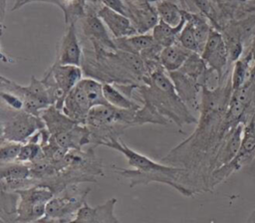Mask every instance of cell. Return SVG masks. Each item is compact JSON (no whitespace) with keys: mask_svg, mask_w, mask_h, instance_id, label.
<instances>
[{"mask_svg":"<svg viewBox=\"0 0 255 223\" xmlns=\"http://www.w3.org/2000/svg\"><path fill=\"white\" fill-rule=\"evenodd\" d=\"M5 7H6V0H1V13H2V17H4Z\"/></svg>","mask_w":255,"mask_h":223,"instance_id":"obj_27","label":"cell"},{"mask_svg":"<svg viewBox=\"0 0 255 223\" xmlns=\"http://www.w3.org/2000/svg\"><path fill=\"white\" fill-rule=\"evenodd\" d=\"M247 223H255V209L250 214V216H249V218L247 220Z\"/></svg>","mask_w":255,"mask_h":223,"instance_id":"obj_26","label":"cell"},{"mask_svg":"<svg viewBox=\"0 0 255 223\" xmlns=\"http://www.w3.org/2000/svg\"><path fill=\"white\" fill-rule=\"evenodd\" d=\"M168 75L174 85L177 95L185 104V106L193 110L199 109L200 104L198 103L197 97L201 85L197 81L180 72L179 70L175 72H170L168 73Z\"/></svg>","mask_w":255,"mask_h":223,"instance_id":"obj_11","label":"cell"},{"mask_svg":"<svg viewBox=\"0 0 255 223\" xmlns=\"http://www.w3.org/2000/svg\"><path fill=\"white\" fill-rule=\"evenodd\" d=\"M89 190L82 191L76 183L68 185L49 201L45 216L36 223H70L86 202Z\"/></svg>","mask_w":255,"mask_h":223,"instance_id":"obj_2","label":"cell"},{"mask_svg":"<svg viewBox=\"0 0 255 223\" xmlns=\"http://www.w3.org/2000/svg\"><path fill=\"white\" fill-rule=\"evenodd\" d=\"M237 1H239V2H246V1H248V0H237Z\"/></svg>","mask_w":255,"mask_h":223,"instance_id":"obj_29","label":"cell"},{"mask_svg":"<svg viewBox=\"0 0 255 223\" xmlns=\"http://www.w3.org/2000/svg\"><path fill=\"white\" fill-rule=\"evenodd\" d=\"M23 143L10 140H1L0 158L1 163H8L17 161Z\"/></svg>","mask_w":255,"mask_h":223,"instance_id":"obj_22","label":"cell"},{"mask_svg":"<svg viewBox=\"0 0 255 223\" xmlns=\"http://www.w3.org/2000/svg\"><path fill=\"white\" fill-rule=\"evenodd\" d=\"M116 47L124 52L140 56L142 52L152 47L155 41L151 34H136L133 36L115 39Z\"/></svg>","mask_w":255,"mask_h":223,"instance_id":"obj_16","label":"cell"},{"mask_svg":"<svg viewBox=\"0 0 255 223\" xmlns=\"http://www.w3.org/2000/svg\"><path fill=\"white\" fill-rule=\"evenodd\" d=\"M1 99H2V102L12 110H16V111L24 110V103L22 99L13 93L1 90Z\"/></svg>","mask_w":255,"mask_h":223,"instance_id":"obj_23","label":"cell"},{"mask_svg":"<svg viewBox=\"0 0 255 223\" xmlns=\"http://www.w3.org/2000/svg\"><path fill=\"white\" fill-rule=\"evenodd\" d=\"M1 140L25 143L35 132L46 127L40 116L33 115L24 110L16 111L7 107L1 112Z\"/></svg>","mask_w":255,"mask_h":223,"instance_id":"obj_5","label":"cell"},{"mask_svg":"<svg viewBox=\"0 0 255 223\" xmlns=\"http://www.w3.org/2000/svg\"><path fill=\"white\" fill-rule=\"evenodd\" d=\"M46 86L53 105L62 111L68 94L82 80L80 66L53 64L41 79Z\"/></svg>","mask_w":255,"mask_h":223,"instance_id":"obj_3","label":"cell"},{"mask_svg":"<svg viewBox=\"0 0 255 223\" xmlns=\"http://www.w3.org/2000/svg\"><path fill=\"white\" fill-rule=\"evenodd\" d=\"M177 43H179L182 47L189 50L190 52L198 53V54L201 53V48L196 40L193 26L187 20L177 38Z\"/></svg>","mask_w":255,"mask_h":223,"instance_id":"obj_21","label":"cell"},{"mask_svg":"<svg viewBox=\"0 0 255 223\" xmlns=\"http://www.w3.org/2000/svg\"><path fill=\"white\" fill-rule=\"evenodd\" d=\"M82 49L79 43L75 23H70L62 38L56 63L61 65L80 66Z\"/></svg>","mask_w":255,"mask_h":223,"instance_id":"obj_10","label":"cell"},{"mask_svg":"<svg viewBox=\"0 0 255 223\" xmlns=\"http://www.w3.org/2000/svg\"><path fill=\"white\" fill-rule=\"evenodd\" d=\"M104 97L109 105L121 109V110H132L136 111L140 107L138 104L133 102L131 98L127 96L121 89L116 88L114 85L105 83L103 85Z\"/></svg>","mask_w":255,"mask_h":223,"instance_id":"obj_17","label":"cell"},{"mask_svg":"<svg viewBox=\"0 0 255 223\" xmlns=\"http://www.w3.org/2000/svg\"><path fill=\"white\" fill-rule=\"evenodd\" d=\"M88 96L93 108L101 105H109L104 97L103 85L101 82L93 78L82 79L78 84Z\"/></svg>","mask_w":255,"mask_h":223,"instance_id":"obj_19","label":"cell"},{"mask_svg":"<svg viewBox=\"0 0 255 223\" xmlns=\"http://www.w3.org/2000/svg\"><path fill=\"white\" fill-rule=\"evenodd\" d=\"M40 117L43 119L46 128L52 136L66 132L78 124L54 105L42 111Z\"/></svg>","mask_w":255,"mask_h":223,"instance_id":"obj_12","label":"cell"},{"mask_svg":"<svg viewBox=\"0 0 255 223\" xmlns=\"http://www.w3.org/2000/svg\"><path fill=\"white\" fill-rule=\"evenodd\" d=\"M250 77V67L246 60H237L235 62L232 76H231V86L232 90L236 91L247 84Z\"/></svg>","mask_w":255,"mask_h":223,"instance_id":"obj_20","label":"cell"},{"mask_svg":"<svg viewBox=\"0 0 255 223\" xmlns=\"http://www.w3.org/2000/svg\"><path fill=\"white\" fill-rule=\"evenodd\" d=\"M1 90L21 98L24 103V111L36 116H40L42 111L53 105L46 86L42 80H38L34 76L31 77L29 85L25 87L1 77Z\"/></svg>","mask_w":255,"mask_h":223,"instance_id":"obj_6","label":"cell"},{"mask_svg":"<svg viewBox=\"0 0 255 223\" xmlns=\"http://www.w3.org/2000/svg\"><path fill=\"white\" fill-rule=\"evenodd\" d=\"M110 148L121 152L128 160L130 167L134 169H124L115 167V171L128 178L130 186L137 184H147L149 182H159L170 185L177 191H182V186L179 184L184 168L168 166L155 162L147 156L129 148L125 142L119 138H111L103 143Z\"/></svg>","mask_w":255,"mask_h":223,"instance_id":"obj_1","label":"cell"},{"mask_svg":"<svg viewBox=\"0 0 255 223\" xmlns=\"http://www.w3.org/2000/svg\"><path fill=\"white\" fill-rule=\"evenodd\" d=\"M192 53L176 42L171 46L162 48L159 54V64L167 73L175 72L183 66Z\"/></svg>","mask_w":255,"mask_h":223,"instance_id":"obj_13","label":"cell"},{"mask_svg":"<svg viewBox=\"0 0 255 223\" xmlns=\"http://www.w3.org/2000/svg\"><path fill=\"white\" fill-rule=\"evenodd\" d=\"M134 1H138V2H148L150 0H134ZM151 1H154V0H151Z\"/></svg>","mask_w":255,"mask_h":223,"instance_id":"obj_28","label":"cell"},{"mask_svg":"<svg viewBox=\"0 0 255 223\" xmlns=\"http://www.w3.org/2000/svg\"><path fill=\"white\" fill-rule=\"evenodd\" d=\"M84 32L94 40H97L104 46L116 49L115 40H112L103 21L98 14H88L83 21Z\"/></svg>","mask_w":255,"mask_h":223,"instance_id":"obj_14","label":"cell"},{"mask_svg":"<svg viewBox=\"0 0 255 223\" xmlns=\"http://www.w3.org/2000/svg\"><path fill=\"white\" fill-rule=\"evenodd\" d=\"M104 4V6L111 8L121 14L128 17V8L124 0H99Z\"/></svg>","mask_w":255,"mask_h":223,"instance_id":"obj_24","label":"cell"},{"mask_svg":"<svg viewBox=\"0 0 255 223\" xmlns=\"http://www.w3.org/2000/svg\"><path fill=\"white\" fill-rule=\"evenodd\" d=\"M116 203V198H110L95 207L85 202L70 223H120L114 213Z\"/></svg>","mask_w":255,"mask_h":223,"instance_id":"obj_8","label":"cell"},{"mask_svg":"<svg viewBox=\"0 0 255 223\" xmlns=\"http://www.w3.org/2000/svg\"><path fill=\"white\" fill-rule=\"evenodd\" d=\"M32 2H48V3H52V4H55L57 6H61V1L60 0H15L13 6H12V9L11 11H15V10H18L20 9L21 7L29 4V3H32Z\"/></svg>","mask_w":255,"mask_h":223,"instance_id":"obj_25","label":"cell"},{"mask_svg":"<svg viewBox=\"0 0 255 223\" xmlns=\"http://www.w3.org/2000/svg\"><path fill=\"white\" fill-rule=\"evenodd\" d=\"M97 14L105 26L110 30L115 39L126 38L137 34L131 20L124 14H121L106 6L99 8Z\"/></svg>","mask_w":255,"mask_h":223,"instance_id":"obj_9","label":"cell"},{"mask_svg":"<svg viewBox=\"0 0 255 223\" xmlns=\"http://www.w3.org/2000/svg\"><path fill=\"white\" fill-rule=\"evenodd\" d=\"M158 19L170 26H177L182 20V9L169 0H161L155 7Z\"/></svg>","mask_w":255,"mask_h":223,"instance_id":"obj_18","label":"cell"},{"mask_svg":"<svg viewBox=\"0 0 255 223\" xmlns=\"http://www.w3.org/2000/svg\"><path fill=\"white\" fill-rule=\"evenodd\" d=\"M14 192L20 196L17 205V220L20 223H36L44 217L47 204L55 196V191L46 183H36Z\"/></svg>","mask_w":255,"mask_h":223,"instance_id":"obj_4","label":"cell"},{"mask_svg":"<svg viewBox=\"0 0 255 223\" xmlns=\"http://www.w3.org/2000/svg\"><path fill=\"white\" fill-rule=\"evenodd\" d=\"M183 15V14H182ZM186 23V19L183 15L181 22L177 26H170L165 22L158 20L157 24L152 28V37L156 44L162 48L171 46L177 42V38Z\"/></svg>","mask_w":255,"mask_h":223,"instance_id":"obj_15","label":"cell"},{"mask_svg":"<svg viewBox=\"0 0 255 223\" xmlns=\"http://www.w3.org/2000/svg\"><path fill=\"white\" fill-rule=\"evenodd\" d=\"M200 56L207 67L216 73L218 83H221L229 55L225 39L217 30L211 28Z\"/></svg>","mask_w":255,"mask_h":223,"instance_id":"obj_7","label":"cell"}]
</instances>
